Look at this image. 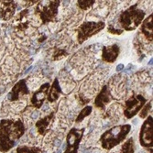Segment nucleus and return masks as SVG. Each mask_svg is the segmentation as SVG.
<instances>
[{"label":"nucleus","instance_id":"1","mask_svg":"<svg viewBox=\"0 0 153 153\" xmlns=\"http://www.w3.org/2000/svg\"><path fill=\"white\" fill-rule=\"evenodd\" d=\"M25 132L21 120L2 119L0 121V151L7 152L17 144Z\"/></svg>","mask_w":153,"mask_h":153},{"label":"nucleus","instance_id":"2","mask_svg":"<svg viewBox=\"0 0 153 153\" xmlns=\"http://www.w3.org/2000/svg\"><path fill=\"white\" fill-rule=\"evenodd\" d=\"M130 130L131 126L128 124L119 125V126L113 127L106 130L100 137L102 148L107 150L112 149L114 147L120 144L127 137Z\"/></svg>","mask_w":153,"mask_h":153},{"label":"nucleus","instance_id":"3","mask_svg":"<svg viewBox=\"0 0 153 153\" xmlns=\"http://www.w3.org/2000/svg\"><path fill=\"white\" fill-rule=\"evenodd\" d=\"M145 11L137 8V4L131 6L125 10L119 17V22L122 27L127 31L136 30L144 19Z\"/></svg>","mask_w":153,"mask_h":153},{"label":"nucleus","instance_id":"4","mask_svg":"<svg viewBox=\"0 0 153 153\" xmlns=\"http://www.w3.org/2000/svg\"><path fill=\"white\" fill-rule=\"evenodd\" d=\"M61 1H42L38 3L36 12L39 15L43 24L53 21L58 13Z\"/></svg>","mask_w":153,"mask_h":153},{"label":"nucleus","instance_id":"5","mask_svg":"<svg viewBox=\"0 0 153 153\" xmlns=\"http://www.w3.org/2000/svg\"><path fill=\"white\" fill-rule=\"evenodd\" d=\"M105 24L102 21L94 22V21H86L83 22L78 30V42L82 44L83 41H85L92 36L98 33L100 30H104Z\"/></svg>","mask_w":153,"mask_h":153},{"label":"nucleus","instance_id":"6","mask_svg":"<svg viewBox=\"0 0 153 153\" xmlns=\"http://www.w3.org/2000/svg\"><path fill=\"white\" fill-rule=\"evenodd\" d=\"M145 103H146V98L140 94L133 95L132 97H130L126 102V105H125V109H124L125 117L129 119L135 117L140 112V110L145 105Z\"/></svg>","mask_w":153,"mask_h":153},{"label":"nucleus","instance_id":"7","mask_svg":"<svg viewBox=\"0 0 153 153\" xmlns=\"http://www.w3.org/2000/svg\"><path fill=\"white\" fill-rule=\"evenodd\" d=\"M85 128H72L66 137V149L64 153H77L80 142L83 137Z\"/></svg>","mask_w":153,"mask_h":153},{"label":"nucleus","instance_id":"8","mask_svg":"<svg viewBox=\"0 0 153 153\" xmlns=\"http://www.w3.org/2000/svg\"><path fill=\"white\" fill-rule=\"evenodd\" d=\"M152 117L149 116L142 124L140 132V142L143 148L152 149Z\"/></svg>","mask_w":153,"mask_h":153},{"label":"nucleus","instance_id":"9","mask_svg":"<svg viewBox=\"0 0 153 153\" xmlns=\"http://www.w3.org/2000/svg\"><path fill=\"white\" fill-rule=\"evenodd\" d=\"M30 90L26 85L25 80H20L19 82H17L15 86L13 87L11 92L7 94V98L10 101H16L19 98L21 94H29Z\"/></svg>","mask_w":153,"mask_h":153},{"label":"nucleus","instance_id":"10","mask_svg":"<svg viewBox=\"0 0 153 153\" xmlns=\"http://www.w3.org/2000/svg\"><path fill=\"white\" fill-rule=\"evenodd\" d=\"M49 90H50V83L49 82H46V83H44V85H41L40 88L36 93H34V94L32 95L31 104L37 108L41 107V105H42V104L46 98V95L49 93Z\"/></svg>","mask_w":153,"mask_h":153},{"label":"nucleus","instance_id":"11","mask_svg":"<svg viewBox=\"0 0 153 153\" xmlns=\"http://www.w3.org/2000/svg\"><path fill=\"white\" fill-rule=\"evenodd\" d=\"M120 52V48L117 44L105 46L103 48L102 58L106 62H114L118 57Z\"/></svg>","mask_w":153,"mask_h":153},{"label":"nucleus","instance_id":"12","mask_svg":"<svg viewBox=\"0 0 153 153\" xmlns=\"http://www.w3.org/2000/svg\"><path fill=\"white\" fill-rule=\"evenodd\" d=\"M111 100H112V96L110 94V91L107 85H104L101 92L96 96L94 105L101 109H105V105L108 104Z\"/></svg>","mask_w":153,"mask_h":153},{"label":"nucleus","instance_id":"13","mask_svg":"<svg viewBox=\"0 0 153 153\" xmlns=\"http://www.w3.org/2000/svg\"><path fill=\"white\" fill-rule=\"evenodd\" d=\"M17 4L14 1H4L2 2L1 10H0V16L4 20H8L12 18L16 10Z\"/></svg>","mask_w":153,"mask_h":153},{"label":"nucleus","instance_id":"14","mask_svg":"<svg viewBox=\"0 0 153 153\" xmlns=\"http://www.w3.org/2000/svg\"><path fill=\"white\" fill-rule=\"evenodd\" d=\"M53 118H54V112L45 117L44 118L39 120L36 123V128L38 129V132L41 135H45L50 128V126L53 121Z\"/></svg>","mask_w":153,"mask_h":153},{"label":"nucleus","instance_id":"15","mask_svg":"<svg viewBox=\"0 0 153 153\" xmlns=\"http://www.w3.org/2000/svg\"><path fill=\"white\" fill-rule=\"evenodd\" d=\"M61 94H62V89L59 85V81L58 79H55L50 89V92L48 93V101L51 103L55 102L59 98Z\"/></svg>","mask_w":153,"mask_h":153},{"label":"nucleus","instance_id":"16","mask_svg":"<svg viewBox=\"0 0 153 153\" xmlns=\"http://www.w3.org/2000/svg\"><path fill=\"white\" fill-rule=\"evenodd\" d=\"M141 31L149 40L152 41V14H150L142 23Z\"/></svg>","mask_w":153,"mask_h":153},{"label":"nucleus","instance_id":"17","mask_svg":"<svg viewBox=\"0 0 153 153\" xmlns=\"http://www.w3.org/2000/svg\"><path fill=\"white\" fill-rule=\"evenodd\" d=\"M135 152V142L133 137H130L122 145L121 153H134Z\"/></svg>","mask_w":153,"mask_h":153},{"label":"nucleus","instance_id":"18","mask_svg":"<svg viewBox=\"0 0 153 153\" xmlns=\"http://www.w3.org/2000/svg\"><path fill=\"white\" fill-rule=\"evenodd\" d=\"M92 110H93V107L91 106V105H87V106H85V108H83L81 112H80V114L78 115V117H77V118H76V123H80V122H82L83 119H85L86 117H88L91 113H92Z\"/></svg>","mask_w":153,"mask_h":153},{"label":"nucleus","instance_id":"19","mask_svg":"<svg viewBox=\"0 0 153 153\" xmlns=\"http://www.w3.org/2000/svg\"><path fill=\"white\" fill-rule=\"evenodd\" d=\"M17 153H43V152L39 148H30V147L21 146L18 148Z\"/></svg>","mask_w":153,"mask_h":153},{"label":"nucleus","instance_id":"20","mask_svg":"<svg viewBox=\"0 0 153 153\" xmlns=\"http://www.w3.org/2000/svg\"><path fill=\"white\" fill-rule=\"evenodd\" d=\"M94 2H95L94 0H79L77 4L81 9L86 10L89 7H91L94 4Z\"/></svg>","mask_w":153,"mask_h":153},{"label":"nucleus","instance_id":"21","mask_svg":"<svg viewBox=\"0 0 153 153\" xmlns=\"http://www.w3.org/2000/svg\"><path fill=\"white\" fill-rule=\"evenodd\" d=\"M150 108H151V101H149L146 105H144V107H143L142 111H141L140 114V117L141 118L146 117H147V115L149 114V112L150 111Z\"/></svg>","mask_w":153,"mask_h":153},{"label":"nucleus","instance_id":"22","mask_svg":"<svg viewBox=\"0 0 153 153\" xmlns=\"http://www.w3.org/2000/svg\"><path fill=\"white\" fill-rule=\"evenodd\" d=\"M65 55H67V53H66L65 51H63V50H56V51H55V53H54L53 59L54 60H58L61 57L65 56Z\"/></svg>","mask_w":153,"mask_h":153},{"label":"nucleus","instance_id":"23","mask_svg":"<svg viewBox=\"0 0 153 153\" xmlns=\"http://www.w3.org/2000/svg\"><path fill=\"white\" fill-rule=\"evenodd\" d=\"M108 31H109L110 33H113V34H117V35H119V34H121V33L123 32L121 30L114 29V27H113L112 26H109V27H108Z\"/></svg>","mask_w":153,"mask_h":153},{"label":"nucleus","instance_id":"24","mask_svg":"<svg viewBox=\"0 0 153 153\" xmlns=\"http://www.w3.org/2000/svg\"><path fill=\"white\" fill-rule=\"evenodd\" d=\"M38 117H39V112H38V111H34V112H32V114L30 115L31 119H37Z\"/></svg>","mask_w":153,"mask_h":153},{"label":"nucleus","instance_id":"25","mask_svg":"<svg viewBox=\"0 0 153 153\" xmlns=\"http://www.w3.org/2000/svg\"><path fill=\"white\" fill-rule=\"evenodd\" d=\"M124 64H122V63H120V64H118L117 66V69H116V71L117 72H120V71H122V70H124Z\"/></svg>","mask_w":153,"mask_h":153},{"label":"nucleus","instance_id":"26","mask_svg":"<svg viewBox=\"0 0 153 153\" xmlns=\"http://www.w3.org/2000/svg\"><path fill=\"white\" fill-rule=\"evenodd\" d=\"M132 67H134V66H133V64H128V69H127V70H124V72H125V73L128 72L129 70H131Z\"/></svg>","mask_w":153,"mask_h":153},{"label":"nucleus","instance_id":"27","mask_svg":"<svg viewBox=\"0 0 153 153\" xmlns=\"http://www.w3.org/2000/svg\"><path fill=\"white\" fill-rule=\"evenodd\" d=\"M61 144H62V141L60 140H57L56 141H55V146H56V147H60Z\"/></svg>","mask_w":153,"mask_h":153},{"label":"nucleus","instance_id":"28","mask_svg":"<svg viewBox=\"0 0 153 153\" xmlns=\"http://www.w3.org/2000/svg\"><path fill=\"white\" fill-rule=\"evenodd\" d=\"M47 109H49V105H44L43 106H41V110L42 111H45Z\"/></svg>","mask_w":153,"mask_h":153},{"label":"nucleus","instance_id":"29","mask_svg":"<svg viewBox=\"0 0 153 153\" xmlns=\"http://www.w3.org/2000/svg\"><path fill=\"white\" fill-rule=\"evenodd\" d=\"M31 69H32V67H30V68H27V70H26V71L24 72V74H27V73H29V72H30V71L31 70Z\"/></svg>","mask_w":153,"mask_h":153},{"label":"nucleus","instance_id":"30","mask_svg":"<svg viewBox=\"0 0 153 153\" xmlns=\"http://www.w3.org/2000/svg\"><path fill=\"white\" fill-rule=\"evenodd\" d=\"M150 64H152V59L149 61V65H150Z\"/></svg>","mask_w":153,"mask_h":153},{"label":"nucleus","instance_id":"31","mask_svg":"<svg viewBox=\"0 0 153 153\" xmlns=\"http://www.w3.org/2000/svg\"><path fill=\"white\" fill-rule=\"evenodd\" d=\"M138 153H144V151L142 150V151H140V152H138Z\"/></svg>","mask_w":153,"mask_h":153},{"label":"nucleus","instance_id":"32","mask_svg":"<svg viewBox=\"0 0 153 153\" xmlns=\"http://www.w3.org/2000/svg\"><path fill=\"white\" fill-rule=\"evenodd\" d=\"M86 153H90V151H87V152H86Z\"/></svg>","mask_w":153,"mask_h":153}]
</instances>
